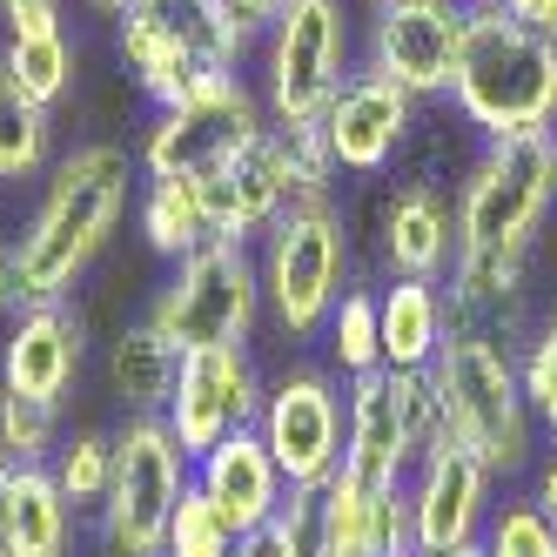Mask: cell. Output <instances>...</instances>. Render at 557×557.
Here are the masks:
<instances>
[{"label": "cell", "instance_id": "23", "mask_svg": "<svg viewBox=\"0 0 557 557\" xmlns=\"http://www.w3.org/2000/svg\"><path fill=\"white\" fill-rule=\"evenodd\" d=\"M54 169V108H41L0 61V188Z\"/></svg>", "mask_w": 557, "mask_h": 557}, {"label": "cell", "instance_id": "11", "mask_svg": "<svg viewBox=\"0 0 557 557\" xmlns=\"http://www.w3.org/2000/svg\"><path fill=\"white\" fill-rule=\"evenodd\" d=\"M343 430H349V396L336 370L289 363L283 376H269L256 436L269 444L275 470L289 476V491H330V476L343 470Z\"/></svg>", "mask_w": 557, "mask_h": 557}, {"label": "cell", "instance_id": "8", "mask_svg": "<svg viewBox=\"0 0 557 557\" xmlns=\"http://www.w3.org/2000/svg\"><path fill=\"white\" fill-rule=\"evenodd\" d=\"M457 249H537L557 209V135L476 141L457 182Z\"/></svg>", "mask_w": 557, "mask_h": 557}, {"label": "cell", "instance_id": "12", "mask_svg": "<svg viewBox=\"0 0 557 557\" xmlns=\"http://www.w3.org/2000/svg\"><path fill=\"white\" fill-rule=\"evenodd\" d=\"M470 0H363V48L356 67L383 74L417 101H450L457 48Z\"/></svg>", "mask_w": 557, "mask_h": 557}, {"label": "cell", "instance_id": "39", "mask_svg": "<svg viewBox=\"0 0 557 557\" xmlns=\"http://www.w3.org/2000/svg\"><path fill=\"white\" fill-rule=\"evenodd\" d=\"M504 8L524 21V27H537V34H550V41H557V0H504Z\"/></svg>", "mask_w": 557, "mask_h": 557}, {"label": "cell", "instance_id": "26", "mask_svg": "<svg viewBox=\"0 0 557 557\" xmlns=\"http://www.w3.org/2000/svg\"><path fill=\"white\" fill-rule=\"evenodd\" d=\"M323 349H330V370H336L343 383L383 370V315H376V289H363V283L343 289V302L330 309V323H323Z\"/></svg>", "mask_w": 557, "mask_h": 557}, {"label": "cell", "instance_id": "38", "mask_svg": "<svg viewBox=\"0 0 557 557\" xmlns=\"http://www.w3.org/2000/svg\"><path fill=\"white\" fill-rule=\"evenodd\" d=\"M14 463L0 457V557H14Z\"/></svg>", "mask_w": 557, "mask_h": 557}, {"label": "cell", "instance_id": "6", "mask_svg": "<svg viewBox=\"0 0 557 557\" xmlns=\"http://www.w3.org/2000/svg\"><path fill=\"white\" fill-rule=\"evenodd\" d=\"M356 74V0H283L256 41V95L275 128L323 122Z\"/></svg>", "mask_w": 557, "mask_h": 557}, {"label": "cell", "instance_id": "29", "mask_svg": "<svg viewBox=\"0 0 557 557\" xmlns=\"http://www.w3.org/2000/svg\"><path fill=\"white\" fill-rule=\"evenodd\" d=\"M54 450H61V410L0 389V457L14 470H41V463H54Z\"/></svg>", "mask_w": 557, "mask_h": 557}, {"label": "cell", "instance_id": "9", "mask_svg": "<svg viewBox=\"0 0 557 557\" xmlns=\"http://www.w3.org/2000/svg\"><path fill=\"white\" fill-rule=\"evenodd\" d=\"M188 491V450L162 417H122L114 423V476L95 510L101 557H162L169 517Z\"/></svg>", "mask_w": 557, "mask_h": 557}, {"label": "cell", "instance_id": "20", "mask_svg": "<svg viewBox=\"0 0 557 557\" xmlns=\"http://www.w3.org/2000/svg\"><path fill=\"white\" fill-rule=\"evenodd\" d=\"M202 188V215H209V235H228V243H256V235L283 215L296 195H289V175L275 162V141L262 128V141H249L235 162H222L215 175L195 182Z\"/></svg>", "mask_w": 557, "mask_h": 557}, {"label": "cell", "instance_id": "35", "mask_svg": "<svg viewBox=\"0 0 557 557\" xmlns=\"http://www.w3.org/2000/svg\"><path fill=\"white\" fill-rule=\"evenodd\" d=\"M222 14H228L235 27H243L249 41H262V34H269V21L283 14V0H222Z\"/></svg>", "mask_w": 557, "mask_h": 557}, {"label": "cell", "instance_id": "40", "mask_svg": "<svg viewBox=\"0 0 557 557\" xmlns=\"http://www.w3.org/2000/svg\"><path fill=\"white\" fill-rule=\"evenodd\" d=\"M430 557H491V550H484V537H476V544H450V550H430Z\"/></svg>", "mask_w": 557, "mask_h": 557}, {"label": "cell", "instance_id": "22", "mask_svg": "<svg viewBox=\"0 0 557 557\" xmlns=\"http://www.w3.org/2000/svg\"><path fill=\"white\" fill-rule=\"evenodd\" d=\"M175 370H182V349H169L148 315L114 330V343H108V389L122 396L128 417H162L169 396H175Z\"/></svg>", "mask_w": 557, "mask_h": 557}, {"label": "cell", "instance_id": "37", "mask_svg": "<svg viewBox=\"0 0 557 557\" xmlns=\"http://www.w3.org/2000/svg\"><path fill=\"white\" fill-rule=\"evenodd\" d=\"M27 289H21V269H14V243H0V315H21Z\"/></svg>", "mask_w": 557, "mask_h": 557}, {"label": "cell", "instance_id": "13", "mask_svg": "<svg viewBox=\"0 0 557 557\" xmlns=\"http://www.w3.org/2000/svg\"><path fill=\"white\" fill-rule=\"evenodd\" d=\"M262 396H269V376L256 370L249 349H195V356H182V370H175V396H169L162 423L175 430V444L195 463L202 450H215L222 436L256 430Z\"/></svg>", "mask_w": 557, "mask_h": 557}, {"label": "cell", "instance_id": "19", "mask_svg": "<svg viewBox=\"0 0 557 557\" xmlns=\"http://www.w3.org/2000/svg\"><path fill=\"white\" fill-rule=\"evenodd\" d=\"M188 476H195V491H202L228 517L235 537L256 531V524H269V517L289 504V476L275 470V457H269V444H262L256 430L222 436L215 450H202V457L188 463Z\"/></svg>", "mask_w": 557, "mask_h": 557}, {"label": "cell", "instance_id": "5", "mask_svg": "<svg viewBox=\"0 0 557 557\" xmlns=\"http://www.w3.org/2000/svg\"><path fill=\"white\" fill-rule=\"evenodd\" d=\"M256 269H262V309L289 343H315L330 323V309L349 289V215L336 195L323 202H289L262 235H256Z\"/></svg>", "mask_w": 557, "mask_h": 557}, {"label": "cell", "instance_id": "41", "mask_svg": "<svg viewBox=\"0 0 557 557\" xmlns=\"http://www.w3.org/2000/svg\"><path fill=\"white\" fill-rule=\"evenodd\" d=\"M88 8H101V14H114V21H122V14L135 8V0H88Z\"/></svg>", "mask_w": 557, "mask_h": 557}, {"label": "cell", "instance_id": "2", "mask_svg": "<svg viewBox=\"0 0 557 557\" xmlns=\"http://www.w3.org/2000/svg\"><path fill=\"white\" fill-rule=\"evenodd\" d=\"M450 108L476 141L557 135V41L524 27L504 0H470Z\"/></svg>", "mask_w": 557, "mask_h": 557}, {"label": "cell", "instance_id": "18", "mask_svg": "<svg viewBox=\"0 0 557 557\" xmlns=\"http://www.w3.org/2000/svg\"><path fill=\"white\" fill-rule=\"evenodd\" d=\"M376 256L389 283H444L457 262V202L436 182H396L376 209Z\"/></svg>", "mask_w": 557, "mask_h": 557}, {"label": "cell", "instance_id": "7", "mask_svg": "<svg viewBox=\"0 0 557 557\" xmlns=\"http://www.w3.org/2000/svg\"><path fill=\"white\" fill-rule=\"evenodd\" d=\"M148 323L182 356H195V349H249V336L262 323L256 243L215 235V243H202L195 256L169 262L162 289L148 296Z\"/></svg>", "mask_w": 557, "mask_h": 557}, {"label": "cell", "instance_id": "25", "mask_svg": "<svg viewBox=\"0 0 557 557\" xmlns=\"http://www.w3.org/2000/svg\"><path fill=\"white\" fill-rule=\"evenodd\" d=\"M74 517L48 463L14 476V557H74Z\"/></svg>", "mask_w": 557, "mask_h": 557}, {"label": "cell", "instance_id": "27", "mask_svg": "<svg viewBox=\"0 0 557 557\" xmlns=\"http://www.w3.org/2000/svg\"><path fill=\"white\" fill-rule=\"evenodd\" d=\"M0 61H8V74L41 108H61L74 95V74H82V54H74L67 27H54V34H14V41H0Z\"/></svg>", "mask_w": 557, "mask_h": 557}, {"label": "cell", "instance_id": "36", "mask_svg": "<svg viewBox=\"0 0 557 557\" xmlns=\"http://www.w3.org/2000/svg\"><path fill=\"white\" fill-rule=\"evenodd\" d=\"M531 504H537L544 517H557V444H544L537 463H531Z\"/></svg>", "mask_w": 557, "mask_h": 557}, {"label": "cell", "instance_id": "30", "mask_svg": "<svg viewBox=\"0 0 557 557\" xmlns=\"http://www.w3.org/2000/svg\"><path fill=\"white\" fill-rule=\"evenodd\" d=\"M484 550L491 557H557V517H544L531 491H510L497 497L491 524H484Z\"/></svg>", "mask_w": 557, "mask_h": 557}, {"label": "cell", "instance_id": "33", "mask_svg": "<svg viewBox=\"0 0 557 557\" xmlns=\"http://www.w3.org/2000/svg\"><path fill=\"white\" fill-rule=\"evenodd\" d=\"M517 376H524V396H531V417L544 430V444H557V309L537 315L531 343L517 349Z\"/></svg>", "mask_w": 557, "mask_h": 557}, {"label": "cell", "instance_id": "10", "mask_svg": "<svg viewBox=\"0 0 557 557\" xmlns=\"http://www.w3.org/2000/svg\"><path fill=\"white\" fill-rule=\"evenodd\" d=\"M262 128H269V108H262L256 82L249 74H228V82L195 88L175 108H154L135 162H141L148 182H169V175L175 182H202L222 162H235L249 141H262Z\"/></svg>", "mask_w": 557, "mask_h": 557}, {"label": "cell", "instance_id": "14", "mask_svg": "<svg viewBox=\"0 0 557 557\" xmlns=\"http://www.w3.org/2000/svg\"><path fill=\"white\" fill-rule=\"evenodd\" d=\"M491 510H497V476L491 463L463 450L450 423L444 436L417 457L410 470V531H417V557L430 550H450V544H476L491 524Z\"/></svg>", "mask_w": 557, "mask_h": 557}, {"label": "cell", "instance_id": "15", "mask_svg": "<svg viewBox=\"0 0 557 557\" xmlns=\"http://www.w3.org/2000/svg\"><path fill=\"white\" fill-rule=\"evenodd\" d=\"M82 370H88V315L74 296L27 302L21 315H8V336H0V389L67 410Z\"/></svg>", "mask_w": 557, "mask_h": 557}, {"label": "cell", "instance_id": "17", "mask_svg": "<svg viewBox=\"0 0 557 557\" xmlns=\"http://www.w3.org/2000/svg\"><path fill=\"white\" fill-rule=\"evenodd\" d=\"M349 396V430H343V476L363 491H396L410 484L417 470V423H410V404H404V376L396 370H370L343 383Z\"/></svg>", "mask_w": 557, "mask_h": 557}, {"label": "cell", "instance_id": "34", "mask_svg": "<svg viewBox=\"0 0 557 557\" xmlns=\"http://www.w3.org/2000/svg\"><path fill=\"white\" fill-rule=\"evenodd\" d=\"M61 8H67V0H0V41H14V34H54V27H67Z\"/></svg>", "mask_w": 557, "mask_h": 557}, {"label": "cell", "instance_id": "28", "mask_svg": "<svg viewBox=\"0 0 557 557\" xmlns=\"http://www.w3.org/2000/svg\"><path fill=\"white\" fill-rule=\"evenodd\" d=\"M48 470H54L61 497L95 517L101 497H108V476H114V430H74V436H61V450H54Z\"/></svg>", "mask_w": 557, "mask_h": 557}, {"label": "cell", "instance_id": "32", "mask_svg": "<svg viewBox=\"0 0 557 557\" xmlns=\"http://www.w3.org/2000/svg\"><path fill=\"white\" fill-rule=\"evenodd\" d=\"M235 550V531H228V517L195 491V476H188V491H182V504H175V517H169V544H162V557H228Z\"/></svg>", "mask_w": 557, "mask_h": 557}, {"label": "cell", "instance_id": "4", "mask_svg": "<svg viewBox=\"0 0 557 557\" xmlns=\"http://www.w3.org/2000/svg\"><path fill=\"white\" fill-rule=\"evenodd\" d=\"M114 48L154 108H175L195 88L243 74L256 41L222 14V0H135L114 21Z\"/></svg>", "mask_w": 557, "mask_h": 557}, {"label": "cell", "instance_id": "24", "mask_svg": "<svg viewBox=\"0 0 557 557\" xmlns=\"http://www.w3.org/2000/svg\"><path fill=\"white\" fill-rule=\"evenodd\" d=\"M135 228H141V243L162 256V262H182L195 256L202 243H215L209 235V215H202V188L195 182H148L141 175V195H135Z\"/></svg>", "mask_w": 557, "mask_h": 557}, {"label": "cell", "instance_id": "3", "mask_svg": "<svg viewBox=\"0 0 557 557\" xmlns=\"http://www.w3.org/2000/svg\"><path fill=\"white\" fill-rule=\"evenodd\" d=\"M430 383H436L450 436L491 463L497 484L531 476V463L544 450V430L531 417V396H524V376H517L510 343L476 336V330H450L444 349H436V363H430Z\"/></svg>", "mask_w": 557, "mask_h": 557}, {"label": "cell", "instance_id": "16", "mask_svg": "<svg viewBox=\"0 0 557 557\" xmlns=\"http://www.w3.org/2000/svg\"><path fill=\"white\" fill-rule=\"evenodd\" d=\"M417 114L423 101L404 95L396 82H383V74L370 67H356L343 95L330 101L323 114V141H330V162L336 175H383L404 162V148L417 141Z\"/></svg>", "mask_w": 557, "mask_h": 557}, {"label": "cell", "instance_id": "21", "mask_svg": "<svg viewBox=\"0 0 557 557\" xmlns=\"http://www.w3.org/2000/svg\"><path fill=\"white\" fill-rule=\"evenodd\" d=\"M376 315H383V370H430L450 336L444 283H383Z\"/></svg>", "mask_w": 557, "mask_h": 557}, {"label": "cell", "instance_id": "31", "mask_svg": "<svg viewBox=\"0 0 557 557\" xmlns=\"http://www.w3.org/2000/svg\"><path fill=\"white\" fill-rule=\"evenodd\" d=\"M315 510H323V491H289V504L235 537L228 557H315Z\"/></svg>", "mask_w": 557, "mask_h": 557}, {"label": "cell", "instance_id": "1", "mask_svg": "<svg viewBox=\"0 0 557 557\" xmlns=\"http://www.w3.org/2000/svg\"><path fill=\"white\" fill-rule=\"evenodd\" d=\"M141 195V162L122 141H74L67 154H54V169L41 182V202L21 222L14 243V269L27 302H54L74 296L82 275L101 262V249L114 243L122 215Z\"/></svg>", "mask_w": 557, "mask_h": 557}]
</instances>
